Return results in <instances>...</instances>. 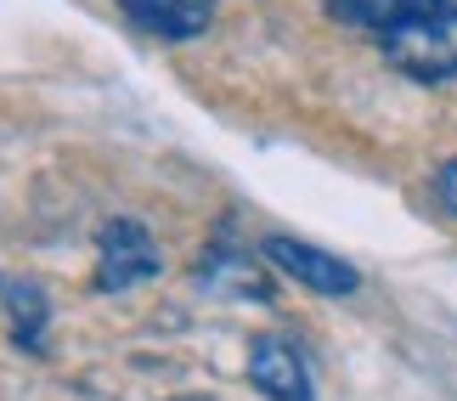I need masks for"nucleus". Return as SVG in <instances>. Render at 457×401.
Masks as SVG:
<instances>
[{
	"label": "nucleus",
	"mask_w": 457,
	"mask_h": 401,
	"mask_svg": "<svg viewBox=\"0 0 457 401\" xmlns=\"http://www.w3.org/2000/svg\"><path fill=\"white\" fill-rule=\"evenodd\" d=\"M198 283L220 288V294H237V300H271V283L254 272V260H243L237 249H209V260L198 266Z\"/></svg>",
	"instance_id": "nucleus-6"
},
{
	"label": "nucleus",
	"mask_w": 457,
	"mask_h": 401,
	"mask_svg": "<svg viewBox=\"0 0 457 401\" xmlns=\"http://www.w3.org/2000/svg\"><path fill=\"white\" fill-rule=\"evenodd\" d=\"M249 379L266 401H311V362L288 334H254L249 345Z\"/></svg>",
	"instance_id": "nucleus-4"
},
{
	"label": "nucleus",
	"mask_w": 457,
	"mask_h": 401,
	"mask_svg": "<svg viewBox=\"0 0 457 401\" xmlns=\"http://www.w3.org/2000/svg\"><path fill=\"white\" fill-rule=\"evenodd\" d=\"M418 12H457V0H418Z\"/></svg>",
	"instance_id": "nucleus-10"
},
{
	"label": "nucleus",
	"mask_w": 457,
	"mask_h": 401,
	"mask_svg": "<svg viewBox=\"0 0 457 401\" xmlns=\"http://www.w3.org/2000/svg\"><path fill=\"white\" fill-rule=\"evenodd\" d=\"M260 255H266L277 272H288L300 288L328 294V300H345V294H356V288H361V272L350 266V260L328 255V249H316V243H305V238L271 232L266 243H260Z\"/></svg>",
	"instance_id": "nucleus-3"
},
{
	"label": "nucleus",
	"mask_w": 457,
	"mask_h": 401,
	"mask_svg": "<svg viewBox=\"0 0 457 401\" xmlns=\"http://www.w3.org/2000/svg\"><path fill=\"white\" fill-rule=\"evenodd\" d=\"M0 311H6V277H0Z\"/></svg>",
	"instance_id": "nucleus-11"
},
{
	"label": "nucleus",
	"mask_w": 457,
	"mask_h": 401,
	"mask_svg": "<svg viewBox=\"0 0 457 401\" xmlns=\"http://www.w3.org/2000/svg\"><path fill=\"white\" fill-rule=\"evenodd\" d=\"M6 317H12V345H17V351H40L46 294L34 288V283H12V277H6Z\"/></svg>",
	"instance_id": "nucleus-7"
},
{
	"label": "nucleus",
	"mask_w": 457,
	"mask_h": 401,
	"mask_svg": "<svg viewBox=\"0 0 457 401\" xmlns=\"http://www.w3.org/2000/svg\"><path fill=\"white\" fill-rule=\"evenodd\" d=\"M119 12L158 40H198L215 23V0H119Z\"/></svg>",
	"instance_id": "nucleus-5"
},
{
	"label": "nucleus",
	"mask_w": 457,
	"mask_h": 401,
	"mask_svg": "<svg viewBox=\"0 0 457 401\" xmlns=\"http://www.w3.org/2000/svg\"><path fill=\"white\" fill-rule=\"evenodd\" d=\"M328 6H333V17H345V23L384 34V29H395L407 12H418V0H328Z\"/></svg>",
	"instance_id": "nucleus-8"
},
{
	"label": "nucleus",
	"mask_w": 457,
	"mask_h": 401,
	"mask_svg": "<svg viewBox=\"0 0 457 401\" xmlns=\"http://www.w3.org/2000/svg\"><path fill=\"white\" fill-rule=\"evenodd\" d=\"M181 401H204V396H181Z\"/></svg>",
	"instance_id": "nucleus-12"
},
{
	"label": "nucleus",
	"mask_w": 457,
	"mask_h": 401,
	"mask_svg": "<svg viewBox=\"0 0 457 401\" xmlns=\"http://www.w3.org/2000/svg\"><path fill=\"white\" fill-rule=\"evenodd\" d=\"M435 198H441L452 215H457V159H446V164H441V176H435Z\"/></svg>",
	"instance_id": "nucleus-9"
},
{
	"label": "nucleus",
	"mask_w": 457,
	"mask_h": 401,
	"mask_svg": "<svg viewBox=\"0 0 457 401\" xmlns=\"http://www.w3.org/2000/svg\"><path fill=\"white\" fill-rule=\"evenodd\" d=\"M147 277H158V243L142 221H108L96 238V272L91 283L102 294H125L136 283H147Z\"/></svg>",
	"instance_id": "nucleus-2"
},
{
	"label": "nucleus",
	"mask_w": 457,
	"mask_h": 401,
	"mask_svg": "<svg viewBox=\"0 0 457 401\" xmlns=\"http://www.w3.org/2000/svg\"><path fill=\"white\" fill-rule=\"evenodd\" d=\"M384 57L412 79H452L457 74V12H407L395 29L378 34Z\"/></svg>",
	"instance_id": "nucleus-1"
}]
</instances>
